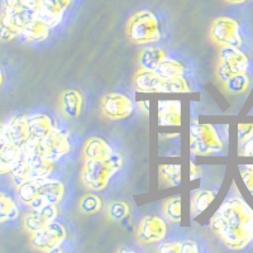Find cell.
<instances>
[{"mask_svg": "<svg viewBox=\"0 0 253 253\" xmlns=\"http://www.w3.org/2000/svg\"><path fill=\"white\" fill-rule=\"evenodd\" d=\"M209 228L225 247L243 250L253 241V210L243 199H227L211 216Z\"/></svg>", "mask_w": 253, "mask_h": 253, "instance_id": "cell-1", "label": "cell"}, {"mask_svg": "<svg viewBox=\"0 0 253 253\" xmlns=\"http://www.w3.org/2000/svg\"><path fill=\"white\" fill-rule=\"evenodd\" d=\"M123 167V158L113 153L104 160H85L81 169V182L91 191H101L109 184L110 178Z\"/></svg>", "mask_w": 253, "mask_h": 253, "instance_id": "cell-2", "label": "cell"}, {"mask_svg": "<svg viewBox=\"0 0 253 253\" xmlns=\"http://www.w3.org/2000/svg\"><path fill=\"white\" fill-rule=\"evenodd\" d=\"M126 37L134 44L153 43L161 40L158 19L151 10H139L134 13L126 26Z\"/></svg>", "mask_w": 253, "mask_h": 253, "instance_id": "cell-3", "label": "cell"}, {"mask_svg": "<svg viewBox=\"0 0 253 253\" xmlns=\"http://www.w3.org/2000/svg\"><path fill=\"white\" fill-rule=\"evenodd\" d=\"M191 150L200 156H208L223 151L224 146L211 124H194L190 133Z\"/></svg>", "mask_w": 253, "mask_h": 253, "instance_id": "cell-4", "label": "cell"}, {"mask_svg": "<svg viewBox=\"0 0 253 253\" xmlns=\"http://www.w3.org/2000/svg\"><path fill=\"white\" fill-rule=\"evenodd\" d=\"M210 40L219 47H241L242 36L237 20L229 17H219L213 20L209 29Z\"/></svg>", "mask_w": 253, "mask_h": 253, "instance_id": "cell-5", "label": "cell"}, {"mask_svg": "<svg viewBox=\"0 0 253 253\" xmlns=\"http://www.w3.org/2000/svg\"><path fill=\"white\" fill-rule=\"evenodd\" d=\"M67 238V230L58 221H52L42 229L32 233L31 246L41 252L56 251Z\"/></svg>", "mask_w": 253, "mask_h": 253, "instance_id": "cell-6", "label": "cell"}, {"mask_svg": "<svg viewBox=\"0 0 253 253\" xmlns=\"http://www.w3.org/2000/svg\"><path fill=\"white\" fill-rule=\"evenodd\" d=\"M100 112L104 118L121 121L133 112V101L121 92H108L100 100Z\"/></svg>", "mask_w": 253, "mask_h": 253, "instance_id": "cell-7", "label": "cell"}, {"mask_svg": "<svg viewBox=\"0 0 253 253\" xmlns=\"http://www.w3.org/2000/svg\"><path fill=\"white\" fill-rule=\"evenodd\" d=\"M36 144H37L38 150L42 152V155L53 164L57 162L63 156H66L71 150L67 134L57 128H53L46 138L36 142Z\"/></svg>", "mask_w": 253, "mask_h": 253, "instance_id": "cell-8", "label": "cell"}, {"mask_svg": "<svg viewBox=\"0 0 253 253\" xmlns=\"http://www.w3.org/2000/svg\"><path fill=\"white\" fill-rule=\"evenodd\" d=\"M167 234V224L157 215H146L139 221L137 228V238L142 245L160 243Z\"/></svg>", "mask_w": 253, "mask_h": 253, "instance_id": "cell-9", "label": "cell"}, {"mask_svg": "<svg viewBox=\"0 0 253 253\" xmlns=\"http://www.w3.org/2000/svg\"><path fill=\"white\" fill-rule=\"evenodd\" d=\"M72 0H38L36 17L49 28H55L62 22L65 12Z\"/></svg>", "mask_w": 253, "mask_h": 253, "instance_id": "cell-10", "label": "cell"}, {"mask_svg": "<svg viewBox=\"0 0 253 253\" xmlns=\"http://www.w3.org/2000/svg\"><path fill=\"white\" fill-rule=\"evenodd\" d=\"M57 215V205L53 204H46L40 208H36V209H31V211L23 219L24 229L31 234L35 233L37 230L48 225L52 221H55Z\"/></svg>", "mask_w": 253, "mask_h": 253, "instance_id": "cell-11", "label": "cell"}, {"mask_svg": "<svg viewBox=\"0 0 253 253\" xmlns=\"http://www.w3.org/2000/svg\"><path fill=\"white\" fill-rule=\"evenodd\" d=\"M1 132L5 143L23 148L29 142V129L27 117H14L5 123H1Z\"/></svg>", "mask_w": 253, "mask_h": 253, "instance_id": "cell-12", "label": "cell"}, {"mask_svg": "<svg viewBox=\"0 0 253 253\" xmlns=\"http://www.w3.org/2000/svg\"><path fill=\"white\" fill-rule=\"evenodd\" d=\"M37 191L41 205H58L65 195V185L58 180H52L48 177L38 178Z\"/></svg>", "mask_w": 253, "mask_h": 253, "instance_id": "cell-13", "label": "cell"}, {"mask_svg": "<svg viewBox=\"0 0 253 253\" xmlns=\"http://www.w3.org/2000/svg\"><path fill=\"white\" fill-rule=\"evenodd\" d=\"M219 63L227 67L232 74H246L250 61L239 47H220Z\"/></svg>", "mask_w": 253, "mask_h": 253, "instance_id": "cell-14", "label": "cell"}, {"mask_svg": "<svg viewBox=\"0 0 253 253\" xmlns=\"http://www.w3.org/2000/svg\"><path fill=\"white\" fill-rule=\"evenodd\" d=\"M134 89L142 92H167V80L155 71L139 69L133 79Z\"/></svg>", "mask_w": 253, "mask_h": 253, "instance_id": "cell-15", "label": "cell"}, {"mask_svg": "<svg viewBox=\"0 0 253 253\" xmlns=\"http://www.w3.org/2000/svg\"><path fill=\"white\" fill-rule=\"evenodd\" d=\"M84 96L80 91L74 89L63 90L58 99V108L63 117L72 119L76 118L83 112Z\"/></svg>", "mask_w": 253, "mask_h": 253, "instance_id": "cell-16", "label": "cell"}, {"mask_svg": "<svg viewBox=\"0 0 253 253\" xmlns=\"http://www.w3.org/2000/svg\"><path fill=\"white\" fill-rule=\"evenodd\" d=\"M27 123H28L29 129V141L40 142L46 138L55 126L52 123V119L48 115L37 113L27 117Z\"/></svg>", "mask_w": 253, "mask_h": 253, "instance_id": "cell-17", "label": "cell"}, {"mask_svg": "<svg viewBox=\"0 0 253 253\" xmlns=\"http://www.w3.org/2000/svg\"><path fill=\"white\" fill-rule=\"evenodd\" d=\"M160 126H177L181 124V104L178 100H161L158 104Z\"/></svg>", "mask_w": 253, "mask_h": 253, "instance_id": "cell-18", "label": "cell"}, {"mask_svg": "<svg viewBox=\"0 0 253 253\" xmlns=\"http://www.w3.org/2000/svg\"><path fill=\"white\" fill-rule=\"evenodd\" d=\"M49 29L51 28L48 26H46L42 20L36 17L22 29L19 38L24 42H29V43H40L48 38Z\"/></svg>", "mask_w": 253, "mask_h": 253, "instance_id": "cell-19", "label": "cell"}, {"mask_svg": "<svg viewBox=\"0 0 253 253\" xmlns=\"http://www.w3.org/2000/svg\"><path fill=\"white\" fill-rule=\"evenodd\" d=\"M112 147L99 137H91L84 144V160H104L113 155Z\"/></svg>", "mask_w": 253, "mask_h": 253, "instance_id": "cell-20", "label": "cell"}, {"mask_svg": "<svg viewBox=\"0 0 253 253\" xmlns=\"http://www.w3.org/2000/svg\"><path fill=\"white\" fill-rule=\"evenodd\" d=\"M167 58L165 51L161 48H155V47H147L142 49L138 55V63L139 67L148 71H156L160 63Z\"/></svg>", "mask_w": 253, "mask_h": 253, "instance_id": "cell-21", "label": "cell"}, {"mask_svg": "<svg viewBox=\"0 0 253 253\" xmlns=\"http://www.w3.org/2000/svg\"><path fill=\"white\" fill-rule=\"evenodd\" d=\"M18 198L24 205L29 207L31 209H36L42 205L38 200V191H37V180H29L24 182L20 186L17 187Z\"/></svg>", "mask_w": 253, "mask_h": 253, "instance_id": "cell-22", "label": "cell"}, {"mask_svg": "<svg viewBox=\"0 0 253 253\" xmlns=\"http://www.w3.org/2000/svg\"><path fill=\"white\" fill-rule=\"evenodd\" d=\"M9 173H10V177H12V181L15 185V187L20 186V185L29 181V180H33L31 167H29L28 161H27L24 153L18 160L17 164L12 167V170H10Z\"/></svg>", "mask_w": 253, "mask_h": 253, "instance_id": "cell-23", "label": "cell"}, {"mask_svg": "<svg viewBox=\"0 0 253 253\" xmlns=\"http://www.w3.org/2000/svg\"><path fill=\"white\" fill-rule=\"evenodd\" d=\"M155 72L158 76H161L162 79L170 80V79L184 76L185 69L178 61L171 60V58H165V60L160 63V66L156 69Z\"/></svg>", "mask_w": 253, "mask_h": 253, "instance_id": "cell-24", "label": "cell"}, {"mask_svg": "<svg viewBox=\"0 0 253 253\" xmlns=\"http://www.w3.org/2000/svg\"><path fill=\"white\" fill-rule=\"evenodd\" d=\"M19 216V208L17 203L6 194L0 191V223L14 220Z\"/></svg>", "mask_w": 253, "mask_h": 253, "instance_id": "cell-25", "label": "cell"}, {"mask_svg": "<svg viewBox=\"0 0 253 253\" xmlns=\"http://www.w3.org/2000/svg\"><path fill=\"white\" fill-rule=\"evenodd\" d=\"M215 199V193L210 190H200L194 195L193 202H191V213L194 216L202 214L204 210L209 208V205L213 203Z\"/></svg>", "mask_w": 253, "mask_h": 253, "instance_id": "cell-26", "label": "cell"}, {"mask_svg": "<svg viewBox=\"0 0 253 253\" xmlns=\"http://www.w3.org/2000/svg\"><path fill=\"white\" fill-rule=\"evenodd\" d=\"M164 215L172 223L181 221V196L176 195L165 200L162 205Z\"/></svg>", "mask_w": 253, "mask_h": 253, "instance_id": "cell-27", "label": "cell"}, {"mask_svg": "<svg viewBox=\"0 0 253 253\" xmlns=\"http://www.w3.org/2000/svg\"><path fill=\"white\" fill-rule=\"evenodd\" d=\"M101 209H103V202H101L100 196L94 193L85 194L79 202V210L86 215L99 213Z\"/></svg>", "mask_w": 253, "mask_h": 253, "instance_id": "cell-28", "label": "cell"}, {"mask_svg": "<svg viewBox=\"0 0 253 253\" xmlns=\"http://www.w3.org/2000/svg\"><path fill=\"white\" fill-rule=\"evenodd\" d=\"M130 205L123 200H118V202H112L107 208V216L109 220L113 221H121L126 219V216H129Z\"/></svg>", "mask_w": 253, "mask_h": 253, "instance_id": "cell-29", "label": "cell"}, {"mask_svg": "<svg viewBox=\"0 0 253 253\" xmlns=\"http://www.w3.org/2000/svg\"><path fill=\"white\" fill-rule=\"evenodd\" d=\"M223 85L230 94H242L250 86V79L246 74H234Z\"/></svg>", "mask_w": 253, "mask_h": 253, "instance_id": "cell-30", "label": "cell"}, {"mask_svg": "<svg viewBox=\"0 0 253 253\" xmlns=\"http://www.w3.org/2000/svg\"><path fill=\"white\" fill-rule=\"evenodd\" d=\"M160 173L164 181L170 186L181 184V166L180 165H164L160 167Z\"/></svg>", "mask_w": 253, "mask_h": 253, "instance_id": "cell-31", "label": "cell"}, {"mask_svg": "<svg viewBox=\"0 0 253 253\" xmlns=\"http://www.w3.org/2000/svg\"><path fill=\"white\" fill-rule=\"evenodd\" d=\"M15 38H19V31L1 14L0 15V41L10 42Z\"/></svg>", "mask_w": 253, "mask_h": 253, "instance_id": "cell-32", "label": "cell"}, {"mask_svg": "<svg viewBox=\"0 0 253 253\" xmlns=\"http://www.w3.org/2000/svg\"><path fill=\"white\" fill-rule=\"evenodd\" d=\"M167 92H190V86L184 76L167 80Z\"/></svg>", "mask_w": 253, "mask_h": 253, "instance_id": "cell-33", "label": "cell"}, {"mask_svg": "<svg viewBox=\"0 0 253 253\" xmlns=\"http://www.w3.org/2000/svg\"><path fill=\"white\" fill-rule=\"evenodd\" d=\"M253 137V124H239L238 126V141L243 144Z\"/></svg>", "mask_w": 253, "mask_h": 253, "instance_id": "cell-34", "label": "cell"}, {"mask_svg": "<svg viewBox=\"0 0 253 253\" xmlns=\"http://www.w3.org/2000/svg\"><path fill=\"white\" fill-rule=\"evenodd\" d=\"M241 176L242 178H243V182H245L248 191L253 195V165L246 166L245 169L241 171Z\"/></svg>", "mask_w": 253, "mask_h": 253, "instance_id": "cell-35", "label": "cell"}, {"mask_svg": "<svg viewBox=\"0 0 253 253\" xmlns=\"http://www.w3.org/2000/svg\"><path fill=\"white\" fill-rule=\"evenodd\" d=\"M38 0H3V10H12L27 4H36Z\"/></svg>", "mask_w": 253, "mask_h": 253, "instance_id": "cell-36", "label": "cell"}, {"mask_svg": "<svg viewBox=\"0 0 253 253\" xmlns=\"http://www.w3.org/2000/svg\"><path fill=\"white\" fill-rule=\"evenodd\" d=\"M160 253H181V242H169L162 243L158 247Z\"/></svg>", "mask_w": 253, "mask_h": 253, "instance_id": "cell-37", "label": "cell"}, {"mask_svg": "<svg viewBox=\"0 0 253 253\" xmlns=\"http://www.w3.org/2000/svg\"><path fill=\"white\" fill-rule=\"evenodd\" d=\"M242 150L239 156H243V157H253V137L251 139H248L246 143L242 144Z\"/></svg>", "mask_w": 253, "mask_h": 253, "instance_id": "cell-38", "label": "cell"}, {"mask_svg": "<svg viewBox=\"0 0 253 253\" xmlns=\"http://www.w3.org/2000/svg\"><path fill=\"white\" fill-rule=\"evenodd\" d=\"M198 252V245L194 241L181 242V253H196Z\"/></svg>", "mask_w": 253, "mask_h": 253, "instance_id": "cell-39", "label": "cell"}, {"mask_svg": "<svg viewBox=\"0 0 253 253\" xmlns=\"http://www.w3.org/2000/svg\"><path fill=\"white\" fill-rule=\"evenodd\" d=\"M198 171H200L196 166H194V164H191V176H190V178L191 180H194V178H196L199 176V172Z\"/></svg>", "mask_w": 253, "mask_h": 253, "instance_id": "cell-40", "label": "cell"}, {"mask_svg": "<svg viewBox=\"0 0 253 253\" xmlns=\"http://www.w3.org/2000/svg\"><path fill=\"white\" fill-rule=\"evenodd\" d=\"M4 144H5V139H4L3 137V132H1V123H0V151H1V148L4 147Z\"/></svg>", "mask_w": 253, "mask_h": 253, "instance_id": "cell-41", "label": "cell"}, {"mask_svg": "<svg viewBox=\"0 0 253 253\" xmlns=\"http://www.w3.org/2000/svg\"><path fill=\"white\" fill-rule=\"evenodd\" d=\"M227 3L229 4H234V5H237V4H242V3H245L246 0H225Z\"/></svg>", "mask_w": 253, "mask_h": 253, "instance_id": "cell-42", "label": "cell"}, {"mask_svg": "<svg viewBox=\"0 0 253 253\" xmlns=\"http://www.w3.org/2000/svg\"><path fill=\"white\" fill-rule=\"evenodd\" d=\"M3 83H4V72L3 70H1V67H0V87H1Z\"/></svg>", "mask_w": 253, "mask_h": 253, "instance_id": "cell-43", "label": "cell"}]
</instances>
